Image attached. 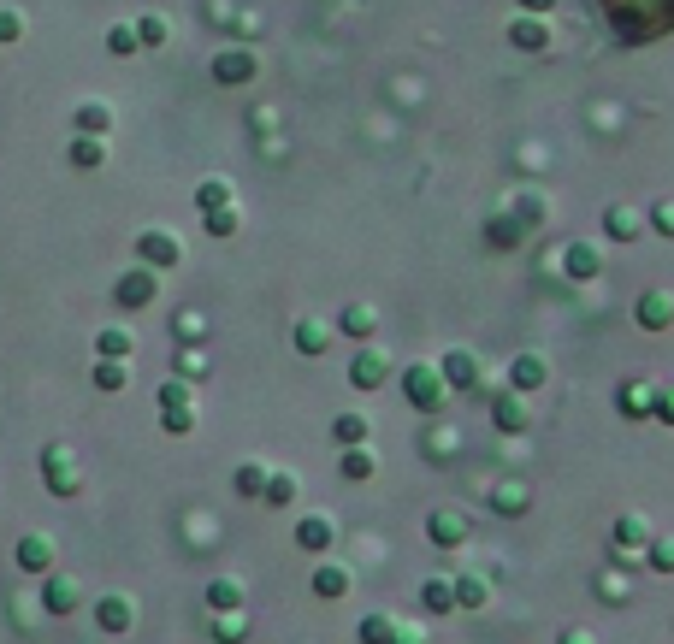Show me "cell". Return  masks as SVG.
<instances>
[{"label":"cell","mask_w":674,"mask_h":644,"mask_svg":"<svg viewBox=\"0 0 674 644\" xmlns=\"http://www.w3.org/2000/svg\"><path fill=\"white\" fill-rule=\"evenodd\" d=\"M515 219H521V231H533V225H544L550 219V207H544V195H515Z\"/></svg>","instance_id":"d590c367"},{"label":"cell","mask_w":674,"mask_h":644,"mask_svg":"<svg viewBox=\"0 0 674 644\" xmlns=\"http://www.w3.org/2000/svg\"><path fill=\"white\" fill-rule=\"evenodd\" d=\"M657 231L674 237V201H657Z\"/></svg>","instance_id":"f5cc1de1"},{"label":"cell","mask_w":674,"mask_h":644,"mask_svg":"<svg viewBox=\"0 0 674 644\" xmlns=\"http://www.w3.org/2000/svg\"><path fill=\"white\" fill-rule=\"evenodd\" d=\"M485 503H491V515L521 520L527 509H533V485H521V479H497V485L485 491Z\"/></svg>","instance_id":"5b68a950"},{"label":"cell","mask_w":674,"mask_h":644,"mask_svg":"<svg viewBox=\"0 0 674 644\" xmlns=\"http://www.w3.org/2000/svg\"><path fill=\"white\" fill-rule=\"evenodd\" d=\"M450 591H456V609H485L491 603V580H479V574H456Z\"/></svg>","instance_id":"603a6c76"},{"label":"cell","mask_w":674,"mask_h":644,"mask_svg":"<svg viewBox=\"0 0 674 644\" xmlns=\"http://www.w3.org/2000/svg\"><path fill=\"white\" fill-rule=\"evenodd\" d=\"M42 609H48V615H77V609H83V585L71 580V574L42 580Z\"/></svg>","instance_id":"9c48e42d"},{"label":"cell","mask_w":674,"mask_h":644,"mask_svg":"<svg viewBox=\"0 0 674 644\" xmlns=\"http://www.w3.org/2000/svg\"><path fill=\"white\" fill-rule=\"evenodd\" d=\"M332 538H337V520L332 515H302V520H296V544H302V550H314V556H320V550H332Z\"/></svg>","instance_id":"e0dca14e"},{"label":"cell","mask_w":674,"mask_h":644,"mask_svg":"<svg viewBox=\"0 0 674 644\" xmlns=\"http://www.w3.org/2000/svg\"><path fill=\"white\" fill-rule=\"evenodd\" d=\"M604 231L615 237V243H633V237H639V213H633L627 201H615V207L604 213Z\"/></svg>","instance_id":"4316f807"},{"label":"cell","mask_w":674,"mask_h":644,"mask_svg":"<svg viewBox=\"0 0 674 644\" xmlns=\"http://www.w3.org/2000/svg\"><path fill=\"white\" fill-rule=\"evenodd\" d=\"M598 591H604V603H627V585L615 580V574H604V585H598Z\"/></svg>","instance_id":"816d5d0a"},{"label":"cell","mask_w":674,"mask_h":644,"mask_svg":"<svg viewBox=\"0 0 674 644\" xmlns=\"http://www.w3.org/2000/svg\"><path fill=\"white\" fill-rule=\"evenodd\" d=\"M349 379H355V390H379L385 379H391V361H385V349L361 343V349H355V361H349Z\"/></svg>","instance_id":"8992f818"},{"label":"cell","mask_w":674,"mask_h":644,"mask_svg":"<svg viewBox=\"0 0 674 644\" xmlns=\"http://www.w3.org/2000/svg\"><path fill=\"white\" fill-rule=\"evenodd\" d=\"M509 48H521V54H544V48H550V24L521 12V18L509 24Z\"/></svg>","instance_id":"9a60e30c"},{"label":"cell","mask_w":674,"mask_h":644,"mask_svg":"<svg viewBox=\"0 0 674 644\" xmlns=\"http://www.w3.org/2000/svg\"><path fill=\"white\" fill-rule=\"evenodd\" d=\"M349 568H337V562H320V568H314V591H320V597H349Z\"/></svg>","instance_id":"83f0119b"},{"label":"cell","mask_w":674,"mask_h":644,"mask_svg":"<svg viewBox=\"0 0 674 644\" xmlns=\"http://www.w3.org/2000/svg\"><path fill=\"white\" fill-rule=\"evenodd\" d=\"M207 609L213 615H237L243 609V580H213L207 585Z\"/></svg>","instance_id":"d4e9b609"},{"label":"cell","mask_w":674,"mask_h":644,"mask_svg":"<svg viewBox=\"0 0 674 644\" xmlns=\"http://www.w3.org/2000/svg\"><path fill=\"white\" fill-rule=\"evenodd\" d=\"M391 627H397L391 615H367L361 621V644H391Z\"/></svg>","instance_id":"ee69618b"},{"label":"cell","mask_w":674,"mask_h":644,"mask_svg":"<svg viewBox=\"0 0 674 644\" xmlns=\"http://www.w3.org/2000/svg\"><path fill=\"white\" fill-rule=\"evenodd\" d=\"M367 432H373V426H367V414H337V420H332V438L343 444V450L367 444Z\"/></svg>","instance_id":"f1b7e54d"},{"label":"cell","mask_w":674,"mask_h":644,"mask_svg":"<svg viewBox=\"0 0 674 644\" xmlns=\"http://www.w3.org/2000/svg\"><path fill=\"white\" fill-rule=\"evenodd\" d=\"M420 603H426L432 615H450V609H456V591H450V580H426L420 585Z\"/></svg>","instance_id":"e575fe53"},{"label":"cell","mask_w":674,"mask_h":644,"mask_svg":"<svg viewBox=\"0 0 674 644\" xmlns=\"http://www.w3.org/2000/svg\"><path fill=\"white\" fill-rule=\"evenodd\" d=\"M485 243H491V249H521V243H527V231H521V219H515V213H497V219L485 225Z\"/></svg>","instance_id":"7402d4cb"},{"label":"cell","mask_w":674,"mask_h":644,"mask_svg":"<svg viewBox=\"0 0 674 644\" xmlns=\"http://www.w3.org/2000/svg\"><path fill=\"white\" fill-rule=\"evenodd\" d=\"M166 36H172V24H166V18H160V12H148V18H142V24H136V42H142V48H160V42H166Z\"/></svg>","instance_id":"f35d334b"},{"label":"cell","mask_w":674,"mask_h":644,"mask_svg":"<svg viewBox=\"0 0 674 644\" xmlns=\"http://www.w3.org/2000/svg\"><path fill=\"white\" fill-rule=\"evenodd\" d=\"M24 36V12L18 6H0V42H18Z\"/></svg>","instance_id":"bcb514c9"},{"label":"cell","mask_w":674,"mask_h":644,"mask_svg":"<svg viewBox=\"0 0 674 644\" xmlns=\"http://www.w3.org/2000/svg\"><path fill=\"white\" fill-rule=\"evenodd\" d=\"M95 385H101V390H125V367H119V361H101V367H95Z\"/></svg>","instance_id":"7dc6e473"},{"label":"cell","mask_w":674,"mask_h":644,"mask_svg":"<svg viewBox=\"0 0 674 644\" xmlns=\"http://www.w3.org/2000/svg\"><path fill=\"white\" fill-rule=\"evenodd\" d=\"M639 325H645V331H669L674 325V296L669 290H645V296H639Z\"/></svg>","instance_id":"ac0fdd59"},{"label":"cell","mask_w":674,"mask_h":644,"mask_svg":"<svg viewBox=\"0 0 674 644\" xmlns=\"http://www.w3.org/2000/svg\"><path fill=\"white\" fill-rule=\"evenodd\" d=\"M645 550H651V568L657 574H674V538H651Z\"/></svg>","instance_id":"f6af8a7d"},{"label":"cell","mask_w":674,"mask_h":644,"mask_svg":"<svg viewBox=\"0 0 674 644\" xmlns=\"http://www.w3.org/2000/svg\"><path fill=\"white\" fill-rule=\"evenodd\" d=\"M107 48H113L119 60H131L136 48H142V42H136V24H113V30H107Z\"/></svg>","instance_id":"60d3db41"},{"label":"cell","mask_w":674,"mask_h":644,"mask_svg":"<svg viewBox=\"0 0 674 644\" xmlns=\"http://www.w3.org/2000/svg\"><path fill=\"white\" fill-rule=\"evenodd\" d=\"M184 408H190V385L184 379H166L160 385V414H184Z\"/></svg>","instance_id":"74e56055"},{"label":"cell","mask_w":674,"mask_h":644,"mask_svg":"<svg viewBox=\"0 0 674 644\" xmlns=\"http://www.w3.org/2000/svg\"><path fill=\"white\" fill-rule=\"evenodd\" d=\"M196 207H202V213H219V207H237V195H231L225 178H207L202 190H196Z\"/></svg>","instance_id":"1f68e13d"},{"label":"cell","mask_w":674,"mask_h":644,"mask_svg":"<svg viewBox=\"0 0 674 644\" xmlns=\"http://www.w3.org/2000/svg\"><path fill=\"white\" fill-rule=\"evenodd\" d=\"M544 379H550V361H544V355H533V349L509 361V385L521 390V396H533V390H544Z\"/></svg>","instance_id":"7c38bea8"},{"label":"cell","mask_w":674,"mask_h":644,"mask_svg":"<svg viewBox=\"0 0 674 644\" xmlns=\"http://www.w3.org/2000/svg\"><path fill=\"white\" fill-rule=\"evenodd\" d=\"M337 331H343V337H355V343H373V331H379V308H373V302H349V308L337 314Z\"/></svg>","instance_id":"5bb4252c"},{"label":"cell","mask_w":674,"mask_h":644,"mask_svg":"<svg viewBox=\"0 0 674 644\" xmlns=\"http://www.w3.org/2000/svg\"><path fill=\"white\" fill-rule=\"evenodd\" d=\"M136 260H142L148 272L178 266V260H184V243H178L172 231H160V225H154V231H142V237H136Z\"/></svg>","instance_id":"3957f363"},{"label":"cell","mask_w":674,"mask_h":644,"mask_svg":"<svg viewBox=\"0 0 674 644\" xmlns=\"http://www.w3.org/2000/svg\"><path fill=\"white\" fill-rule=\"evenodd\" d=\"M267 479H272V467L243 461V467H237V497H261V491H267Z\"/></svg>","instance_id":"836d02e7"},{"label":"cell","mask_w":674,"mask_h":644,"mask_svg":"<svg viewBox=\"0 0 674 644\" xmlns=\"http://www.w3.org/2000/svg\"><path fill=\"white\" fill-rule=\"evenodd\" d=\"M178 337H202V320L196 314H178Z\"/></svg>","instance_id":"11a10c76"},{"label":"cell","mask_w":674,"mask_h":644,"mask_svg":"<svg viewBox=\"0 0 674 644\" xmlns=\"http://www.w3.org/2000/svg\"><path fill=\"white\" fill-rule=\"evenodd\" d=\"M657 420L674 426V385H657Z\"/></svg>","instance_id":"f907efd6"},{"label":"cell","mask_w":674,"mask_h":644,"mask_svg":"<svg viewBox=\"0 0 674 644\" xmlns=\"http://www.w3.org/2000/svg\"><path fill=\"white\" fill-rule=\"evenodd\" d=\"M515 6H521L527 18H544V12H556V0H515Z\"/></svg>","instance_id":"db71d44e"},{"label":"cell","mask_w":674,"mask_h":644,"mask_svg":"<svg viewBox=\"0 0 674 644\" xmlns=\"http://www.w3.org/2000/svg\"><path fill=\"white\" fill-rule=\"evenodd\" d=\"M296 349H302V355H326V349H332V331L320 320H296Z\"/></svg>","instance_id":"f546056e"},{"label":"cell","mask_w":674,"mask_h":644,"mask_svg":"<svg viewBox=\"0 0 674 644\" xmlns=\"http://www.w3.org/2000/svg\"><path fill=\"white\" fill-rule=\"evenodd\" d=\"M403 396L420 408V414H444V373H438V361H414L403 367Z\"/></svg>","instance_id":"6da1fadb"},{"label":"cell","mask_w":674,"mask_h":644,"mask_svg":"<svg viewBox=\"0 0 674 644\" xmlns=\"http://www.w3.org/2000/svg\"><path fill=\"white\" fill-rule=\"evenodd\" d=\"M202 219H207V237H237V225H243L237 207H219V213H202Z\"/></svg>","instance_id":"7bdbcfd3"},{"label":"cell","mask_w":674,"mask_h":644,"mask_svg":"<svg viewBox=\"0 0 674 644\" xmlns=\"http://www.w3.org/2000/svg\"><path fill=\"white\" fill-rule=\"evenodd\" d=\"M657 532H651V520L645 515H621L615 520V550H645Z\"/></svg>","instance_id":"44dd1931"},{"label":"cell","mask_w":674,"mask_h":644,"mask_svg":"<svg viewBox=\"0 0 674 644\" xmlns=\"http://www.w3.org/2000/svg\"><path fill=\"white\" fill-rule=\"evenodd\" d=\"M255 71H261V60H255L249 48H225V54L213 60V77H219L225 89H237V83H255Z\"/></svg>","instance_id":"30bf717a"},{"label":"cell","mask_w":674,"mask_h":644,"mask_svg":"<svg viewBox=\"0 0 674 644\" xmlns=\"http://www.w3.org/2000/svg\"><path fill=\"white\" fill-rule=\"evenodd\" d=\"M42 473H48V491H54V497H77V485H83L77 455H71L66 444H48V450H42Z\"/></svg>","instance_id":"7a4b0ae2"},{"label":"cell","mask_w":674,"mask_h":644,"mask_svg":"<svg viewBox=\"0 0 674 644\" xmlns=\"http://www.w3.org/2000/svg\"><path fill=\"white\" fill-rule=\"evenodd\" d=\"M438 373H444V390H479V355L473 349H450L438 361Z\"/></svg>","instance_id":"ba28073f"},{"label":"cell","mask_w":674,"mask_h":644,"mask_svg":"<svg viewBox=\"0 0 674 644\" xmlns=\"http://www.w3.org/2000/svg\"><path fill=\"white\" fill-rule=\"evenodd\" d=\"M562 266H568V278H574V284H586V278H598V272H604V249H592V243H568Z\"/></svg>","instance_id":"ffe728a7"},{"label":"cell","mask_w":674,"mask_h":644,"mask_svg":"<svg viewBox=\"0 0 674 644\" xmlns=\"http://www.w3.org/2000/svg\"><path fill=\"white\" fill-rule=\"evenodd\" d=\"M556 644H598V639H592L586 627H568V633H562V639H556Z\"/></svg>","instance_id":"9f6ffc18"},{"label":"cell","mask_w":674,"mask_h":644,"mask_svg":"<svg viewBox=\"0 0 674 644\" xmlns=\"http://www.w3.org/2000/svg\"><path fill=\"white\" fill-rule=\"evenodd\" d=\"M456 450H462V444H456L450 426H432V432H426V455H432V461H444V455H456Z\"/></svg>","instance_id":"b9f144b4"},{"label":"cell","mask_w":674,"mask_h":644,"mask_svg":"<svg viewBox=\"0 0 674 644\" xmlns=\"http://www.w3.org/2000/svg\"><path fill=\"white\" fill-rule=\"evenodd\" d=\"M373 473H379V455L367 450V444H355V450H343V479H349V485H367Z\"/></svg>","instance_id":"cb8c5ba5"},{"label":"cell","mask_w":674,"mask_h":644,"mask_svg":"<svg viewBox=\"0 0 674 644\" xmlns=\"http://www.w3.org/2000/svg\"><path fill=\"white\" fill-rule=\"evenodd\" d=\"M615 408H621L627 420L657 414V385H645V379H639V385H621V390H615Z\"/></svg>","instance_id":"d6986e66"},{"label":"cell","mask_w":674,"mask_h":644,"mask_svg":"<svg viewBox=\"0 0 674 644\" xmlns=\"http://www.w3.org/2000/svg\"><path fill=\"white\" fill-rule=\"evenodd\" d=\"M391 644H432V639H426V627H414V621H397V627H391Z\"/></svg>","instance_id":"c3c4849f"},{"label":"cell","mask_w":674,"mask_h":644,"mask_svg":"<svg viewBox=\"0 0 674 644\" xmlns=\"http://www.w3.org/2000/svg\"><path fill=\"white\" fill-rule=\"evenodd\" d=\"M113 302H119V308H148V302H154V272H148V266L125 272L119 290H113Z\"/></svg>","instance_id":"2e32d148"},{"label":"cell","mask_w":674,"mask_h":644,"mask_svg":"<svg viewBox=\"0 0 674 644\" xmlns=\"http://www.w3.org/2000/svg\"><path fill=\"white\" fill-rule=\"evenodd\" d=\"M261 497H267L272 509H290V503H296V473H272Z\"/></svg>","instance_id":"8d00e7d4"},{"label":"cell","mask_w":674,"mask_h":644,"mask_svg":"<svg viewBox=\"0 0 674 644\" xmlns=\"http://www.w3.org/2000/svg\"><path fill=\"white\" fill-rule=\"evenodd\" d=\"M426 538H432L438 550H456V544H468V520L456 515V509H432V515H426Z\"/></svg>","instance_id":"8fae6325"},{"label":"cell","mask_w":674,"mask_h":644,"mask_svg":"<svg viewBox=\"0 0 674 644\" xmlns=\"http://www.w3.org/2000/svg\"><path fill=\"white\" fill-rule=\"evenodd\" d=\"M113 130V107L107 101H83L77 107V136H107Z\"/></svg>","instance_id":"484cf974"},{"label":"cell","mask_w":674,"mask_h":644,"mask_svg":"<svg viewBox=\"0 0 674 644\" xmlns=\"http://www.w3.org/2000/svg\"><path fill=\"white\" fill-rule=\"evenodd\" d=\"M95 627H101V633H131V627H136V603L125 597V591H107V597L95 603Z\"/></svg>","instance_id":"52a82bcc"},{"label":"cell","mask_w":674,"mask_h":644,"mask_svg":"<svg viewBox=\"0 0 674 644\" xmlns=\"http://www.w3.org/2000/svg\"><path fill=\"white\" fill-rule=\"evenodd\" d=\"M18 568L24 574H48L54 568V538L48 532H24L18 538Z\"/></svg>","instance_id":"4fadbf2b"},{"label":"cell","mask_w":674,"mask_h":644,"mask_svg":"<svg viewBox=\"0 0 674 644\" xmlns=\"http://www.w3.org/2000/svg\"><path fill=\"white\" fill-rule=\"evenodd\" d=\"M101 160H107V142H101V136H77V142H71V166H83V172H95Z\"/></svg>","instance_id":"d6a6232c"},{"label":"cell","mask_w":674,"mask_h":644,"mask_svg":"<svg viewBox=\"0 0 674 644\" xmlns=\"http://www.w3.org/2000/svg\"><path fill=\"white\" fill-rule=\"evenodd\" d=\"M160 426H166L172 438H184V432L196 426V408H184V414H160Z\"/></svg>","instance_id":"681fc988"},{"label":"cell","mask_w":674,"mask_h":644,"mask_svg":"<svg viewBox=\"0 0 674 644\" xmlns=\"http://www.w3.org/2000/svg\"><path fill=\"white\" fill-rule=\"evenodd\" d=\"M95 349H101V361H125V355L136 349V337L131 331H119V325H107V331L95 337Z\"/></svg>","instance_id":"4dcf8cb0"},{"label":"cell","mask_w":674,"mask_h":644,"mask_svg":"<svg viewBox=\"0 0 674 644\" xmlns=\"http://www.w3.org/2000/svg\"><path fill=\"white\" fill-rule=\"evenodd\" d=\"M491 420H497V432L521 438V432L533 426V408H527V396H521V390H503V396H491Z\"/></svg>","instance_id":"277c9868"},{"label":"cell","mask_w":674,"mask_h":644,"mask_svg":"<svg viewBox=\"0 0 674 644\" xmlns=\"http://www.w3.org/2000/svg\"><path fill=\"white\" fill-rule=\"evenodd\" d=\"M213 639H219V644H243V639H249V621H243V615H219V621H213Z\"/></svg>","instance_id":"ab89813d"}]
</instances>
